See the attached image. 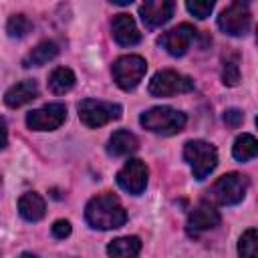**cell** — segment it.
I'll return each mask as SVG.
<instances>
[{
	"label": "cell",
	"mask_w": 258,
	"mask_h": 258,
	"mask_svg": "<svg viewBox=\"0 0 258 258\" xmlns=\"http://www.w3.org/2000/svg\"><path fill=\"white\" fill-rule=\"evenodd\" d=\"M173 10H175V4L171 0H149L139 6V16L143 24L149 30H153V28L163 26L173 16Z\"/></svg>",
	"instance_id": "4fadbf2b"
},
{
	"label": "cell",
	"mask_w": 258,
	"mask_h": 258,
	"mask_svg": "<svg viewBox=\"0 0 258 258\" xmlns=\"http://www.w3.org/2000/svg\"><path fill=\"white\" fill-rule=\"evenodd\" d=\"M191 89H194V81L177 71H171V69L155 73L147 87L149 95H153V97H173L179 93H187Z\"/></svg>",
	"instance_id": "52a82bcc"
},
{
	"label": "cell",
	"mask_w": 258,
	"mask_h": 258,
	"mask_svg": "<svg viewBox=\"0 0 258 258\" xmlns=\"http://www.w3.org/2000/svg\"><path fill=\"white\" fill-rule=\"evenodd\" d=\"M139 147V141L137 137L131 133V131H125V129H119L111 135L109 139V145H107V151L115 157H125V155H131L135 153Z\"/></svg>",
	"instance_id": "e0dca14e"
},
{
	"label": "cell",
	"mask_w": 258,
	"mask_h": 258,
	"mask_svg": "<svg viewBox=\"0 0 258 258\" xmlns=\"http://www.w3.org/2000/svg\"><path fill=\"white\" fill-rule=\"evenodd\" d=\"M85 220L95 230H115L127 222V212L117 196L103 191L87 202Z\"/></svg>",
	"instance_id": "6da1fadb"
},
{
	"label": "cell",
	"mask_w": 258,
	"mask_h": 258,
	"mask_svg": "<svg viewBox=\"0 0 258 258\" xmlns=\"http://www.w3.org/2000/svg\"><path fill=\"white\" fill-rule=\"evenodd\" d=\"M67 119V107L62 103H48L26 115V125L32 131H54Z\"/></svg>",
	"instance_id": "9c48e42d"
},
{
	"label": "cell",
	"mask_w": 258,
	"mask_h": 258,
	"mask_svg": "<svg viewBox=\"0 0 258 258\" xmlns=\"http://www.w3.org/2000/svg\"><path fill=\"white\" fill-rule=\"evenodd\" d=\"M52 236L56 238V240H64L67 236H71V222L69 220H56L54 224H52Z\"/></svg>",
	"instance_id": "4316f807"
},
{
	"label": "cell",
	"mask_w": 258,
	"mask_h": 258,
	"mask_svg": "<svg viewBox=\"0 0 258 258\" xmlns=\"http://www.w3.org/2000/svg\"><path fill=\"white\" fill-rule=\"evenodd\" d=\"M246 191H248V177L232 171L218 177L208 194L210 200L220 206H236L246 198Z\"/></svg>",
	"instance_id": "277c9868"
},
{
	"label": "cell",
	"mask_w": 258,
	"mask_h": 258,
	"mask_svg": "<svg viewBox=\"0 0 258 258\" xmlns=\"http://www.w3.org/2000/svg\"><path fill=\"white\" fill-rule=\"evenodd\" d=\"M185 115L171 107H151L139 117V123L157 135H175L185 127Z\"/></svg>",
	"instance_id": "7a4b0ae2"
},
{
	"label": "cell",
	"mask_w": 258,
	"mask_h": 258,
	"mask_svg": "<svg viewBox=\"0 0 258 258\" xmlns=\"http://www.w3.org/2000/svg\"><path fill=\"white\" fill-rule=\"evenodd\" d=\"M185 8H187L189 14H194V16L200 18V20H204V18H208V16L212 14L214 2H212V0H210V2H185Z\"/></svg>",
	"instance_id": "d4e9b609"
},
{
	"label": "cell",
	"mask_w": 258,
	"mask_h": 258,
	"mask_svg": "<svg viewBox=\"0 0 258 258\" xmlns=\"http://www.w3.org/2000/svg\"><path fill=\"white\" fill-rule=\"evenodd\" d=\"M44 212H46V204H44V200L36 191H26L24 196H20V200H18V214L26 222L42 220Z\"/></svg>",
	"instance_id": "2e32d148"
},
{
	"label": "cell",
	"mask_w": 258,
	"mask_h": 258,
	"mask_svg": "<svg viewBox=\"0 0 258 258\" xmlns=\"http://www.w3.org/2000/svg\"><path fill=\"white\" fill-rule=\"evenodd\" d=\"M196 34H198V30H196L191 24L181 22V24H177L175 28L163 32V34L157 38V44H159L165 52H169L171 56H183V54L189 50V46H191Z\"/></svg>",
	"instance_id": "30bf717a"
},
{
	"label": "cell",
	"mask_w": 258,
	"mask_h": 258,
	"mask_svg": "<svg viewBox=\"0 0 258 258\" xmlns=\"http://www.w3.org/2000/svg\"><path fill=\"white\" fill-rule=\"evenodd\" d=\"M113 79L115 83L123 89V91H133L141 79L145 77V71H147V62L143 56L139 54H125V56H119L113 67Z\"/></svg>",
	"instance_id": "5b68a950"
},
{
	"label": "cell",
	"mask_w": 258,
	"mask_h": 258,
	"mask_svg": "<svg viewBox=\"0 0 258 258\" xmlns=\"http://www.w3.org/2000/svg\"><path fill=\"white\" fill-rule=\"evenodd\" d=\"M36 95H38V85H36V81L24 79V81L12 85V87L4 93V103H6L10 109H16V107H22V105L30 103L32 99H36Z\"/></svg>",
	"instance_id": "9a60e30c"
},
{
	"label": "cell",
	"mask_w": 258,
	"mask_h": 258,
	"mask_svg": "<svg viewBox=\"0 0 258 258\" xmlns=\"http://www.w3.org/2000/svg\"><path fill=\"white\" fill-rule=\"evenodd\" d=\"M141 252V240L137 236H123L107 246L109 258H137Z\"/></svg>",
	"instance_id": "ac0fdd59"
},
{
	"label": "cell",
	"mask_w": 258,
	"mask_h": 258,
	"mask_svg": "<svg viewBox=\"0 0 258 258\" xmlns=\"http://www.w3.org/2000/svg\"><path fill=\"white\" fill-rule=\"evenodd\" d=\"M30 28H32V22H30L24 14H12V16L8 18V22H6V32H8V36H12V38H22V36H26V34L30 32Z\"/></svg>",
	"instance_id": "603a6c76"
},
{
	"label": "cell",
	"mask_w": 258,
	"mask_h": 258,
	"mask_svg": "<svg viewBox=\"0 0 258 258\" xmlns=\"http://www.w3.org/2000/svg\"><path fill=\"white\" fill-rule=\"evenodd\" d=\"M75 73L67 67H58L50 73L48 77V89L54 93V95H64L69 93L73 87H75Z\"/></svg>",
	"instance_id": "ffe728a7"
},
{
	"label": "cell",
	"mask_w": 258,
	"mask_h": 258,
	"mask_svg": "<svg viewBox=\"0 0 258 258\" xmlns=\"http://www.w3.org/2000/svg\"><path fill=\"white\" fill-rule=\"evenodd\" d=\"M242 121H244V115H242L240 109H228V111H224V123L230 129H238L242 125Z\"/></svg>",
	"instance_id": "484cf974"
},
{
	"label": "cell",
	"mask_w": 258,
	"mask_h": 258,
	"mask_svg": "<svg viewBox=\"0 0 258 258\" xmlns=\"http://www.w3.org/2000/svg\"><path fill=\"white\" fill-rule=\"evenodd\" d=\"M238 54L236 52H230L224 56V64H222V81L224 85L228 87H234L238 85L240 81V67H238Z\"/></svg>",
	"instance_id": "7402d4cb"
},
{
	"label": "cell",
	"mask_w": 258,
	"mask_h": 258,
	"mask_svg": "<svg viewBox=\"0 0 258 258\" xmlns=\"http://www.w3.org/2000/svg\"><path fill=\"white\" fill-rule=\"evenodd\" d=\"M20 258H38V256H34V254H28V252H24V254H20Z\"/></svg>",
	"instance_id": "f1b7e54d"
},
{
	"label": "cell",
	"mask_w": 258,
	"mask_h": 258,
	"mask_svg": "<svg viewBox=\"0 0 258 258\" xmlns=\"http://www.w3.org/2000/svg\"><path fill=\"white\" fill-rule=\"evenodd\" d=\"M183 159L189 163L196 179H206L218 165V151L214 145L194 139L183 145Z\"/></svg>",
	"instance_id": "3957f363"
},
{
	"label": "cell",
	"mask_w": 258,
	"mask_h": 258,
	"mask_svg": "<svg viewBox=\"0 0 258 258\" xmlns=\"http://www.w3.org/2000/svg\"><path fill=\"white\" fill-rule=\"evenodd\" d=\"M147 165L141 159H127L125 165L119 169L117 173V183L121 189H125L131 196H139L143 194L145 185H147Z\"/></svg>",
	"instance_id": "7c38bea8"
},
{
	"label": "cell",
	"mask_w": 258,
	"mask_h": 258,
	"mask_svg": "<svg viewBox=\"0 0 258 258\" xmlns=\"http://www.w3.org/2000/svg\"><path fill=\"white\" fill-rule=\"evenodd\" d=\"M256 244H258L256 230H254V228H248V230L240 236V242H238V254H240V258H258Z\"/></svg>",
	"instance_id": "cb8c5ba5"
},
{
	"label": "cell",
	"mask_w": 258,
	"mask_h": 258,
	"mask_svg": "<svg viewBox=\"0 0 258 258\" xmlns=\"http://www.w3.org/2000/svg\"><path fill=\"white\" fill-rule=\"evenodd\" d=\"M111 32H113V38L117 40V44H121V46H133L141 40V32H139L135 20L123 12L113 18Z\"/></svg>",
	"instance_id": "5bb4252c"
},
{
	"label": "cell",
	"mask_w": 258,
	"mask_h": 258,
	"mask_svg": "<svg viewBox=\"0 0 258 258\" xmlns=\"http://www.w3.org/2000/svg\"><path fill=\"white\" fill-rule=\"evenodd\" d=\"M79 119L87 127H101L107 125L109 121H115L121 117L123 109L117 103H107V101H97V99H83L79 103Z\"/></svg>",
	"instance_id": "8992f818"
},
{
	"label": "cell",
	"mask_w": 258,
	"mask_h": 258,
	"mask_svg": "<svg viewBox=\"0 0 258 258\" xmlns=\"http://www.w3.org/2000/svg\"><path fill=\"white\" fill-rule=\"evenodd\" d=\"M8 143V129H6V121L0 117V149H4Z\"/></svg>",
	"instance_id": "83f0119b"
},
{
	"label": "cell",
	"mask_w": 258,
	"mask_h": 258,
	"mask_svg": "<svg viewBox=\"0 0 258 258\" xmlns=\"http://www.w3.org/2000/svg\"><path fill=\"white\" fill-rule=\"evenodd\" d=\"M220 224V212L208 204V202H200L187 216L185 222V234L189 238H200L204 232L214 230Z\"/></svg>",
	"instance_id": "8fae6325"
},
{
	"label": "cell",
	"mask_w": 258,
	"mask_h": 258,
	"mask_svg": "<svg viewBox=\"0 0 258 258\" xmlns=\"http://www.w3.org/2000/svg\"><path fill=\"white\" fill-rule=\"evenodd\" d=\"M250 24H252V14L248 2H240V0L232 2L218 16L220 30L230 36H244L250 30Z\"/></svg>",
	"instance_id": "ba28073f"
},
{
	"label": "cell",
	"mask_w": 258,
	"mask_h": 258,
	"mask_svg": "<svg viewBox=\"0 0 258 258\" xmlns=\"http://www.w3.org/2000/svg\"><path fill=\"white\" fill-rule=\"evenodd\" d=\"M56 54H58L56 42H52V40H42V42H38V44L24 56L22 64H24V67H42V64H46L48 60H52Z\"/></svg>",
	"instance_id": "d6986e66"
},
{
	"label": "cell",
	"mask_w": 258,
	"mask_h": 258,
	"mask_svg": "<svg viewBox=\"0 0 258 258\" xmlns=\"http://www.w3.org/2000/svg\"><path fill=\"white\" fill-rule=\"evenodd\" d=\"M256 153H258V141L254 135L242 133L240 137H236V141L232 145V155L238 161H250L256 157Z\"/></svg>",
	"instance_id": "44dd1931"
}]
</instances>
